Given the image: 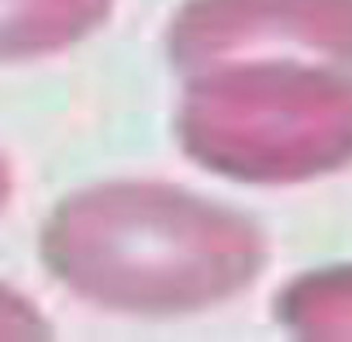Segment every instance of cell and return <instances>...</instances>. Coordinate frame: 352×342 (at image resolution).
Instances as JSON below:
<instances>
[{"label": "cell", "instance_id": "7", "mask_svg": "<svg viewBox=\"0 0 352 342\" xmlns=\"http://www.w3.org/2000/svg\"><path fill=\"white\" fill-rule=\"evenodd\" d=\"M8 197H11V169H8L4 156H0V208L8 204Z\"/></svg>", "mask_w": 352, "mask_h": 342}, {"label": "cell", "instance_id": "5", "mask_svg": "<svg viewBox=\"0 0 352 342\" xmlns=\"http://www.w3.org/2000/svg\"><path fill=\"white\" fill-rule=\"evenodd\" d=\"M290 332L311 339H352V270H328L290 284L280 297Z\"/></svg>", "mask_w": 352, "mask_h": 342}, {"label": "cell", "instance_id": "1", "mask_svg": "<svg viewBox=\"0 0 352 342\" xmlns=\"http://www.w3.org/2000/svg\"><path fill=\"white\" fill-rule=\"evenodd\" d=\"M42 259L97 308L187 314L252 287L266 242L245 215L180 187L104 184L52 211Z\"/></svg>", "mask_w": 352, "mask_h": 342}, {"label": "cell", "instance_id": "2", "mask_svg": "<svg viewBox=\"0 0 352 342\" xmlns=\"http://www.w3.org/2000/svg\"><path fill=\"white\" fill-rule=\"evenodd\" d=\"M180 142L245 184L314 180L352 162V73L304 59H235L187 73Z\"/></svg>", "mask_w": 352, "mask_h": 342}, {"label": "cell", "instance_id": "6", "mask_svg": "<svg viewBox=\"0 0 352 342\" xmlns=\"http://www.w3.org/2000/svg\"><path fill=\"white\" fill-rule=\"evenodd\" d=\"M49 335V325L35 314V308L11 294L8 287H0V339H38Z\"/></svg>", "mask_w": 352, "mask_h": 342}, {"label": "cell", "instance_id": "4", "mask_svg": "<svg viewBox=\"0 0 352 342\" xmlns=\"http://www.w3.org/2000/svg\"><path fill=\"white\" fill-rule=\"evenodd\" d=\"M111 0H0V63L63 52L100 28Z\"/></svg>", "mask_w": 352, "mask_h": 342}, {"label": "cell", "instance_id": "3", "mask_svg": "<svg viewBox=\"0 0 352 342\" xmlns=\"http://www.w3.org/2000/svg\"><path fill=\"white\" fill-rule=\"evenodd\" d=\"M173 66L304 59L352 73V0H190L169 32Z\"/></svg>", "mask_w": 352, "mask_h": 342}]
</instances>
